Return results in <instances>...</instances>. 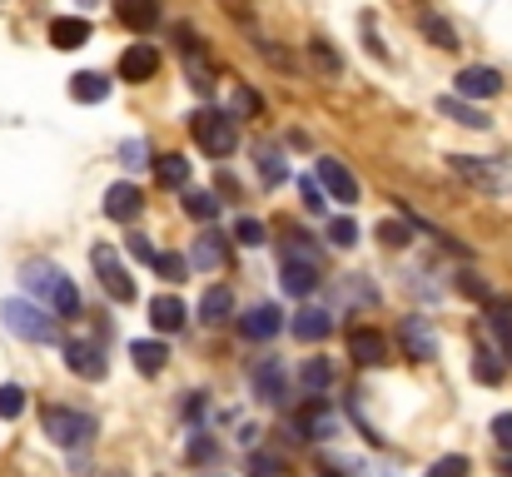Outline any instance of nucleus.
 I'll return each instance as SVG.
<instances>
[{
    "label": "nucleus",
    "mask_w": 512,
    "mask_h": 477,
    "mask_svg": "<svg viewBox=\"0 0 512 477\" xmlns=\"http://www.w3.org/2000/svg\"><path fill=\"white\" fill-rule=\"evenodd\" d=\"M20 284H25V294H40L55 314H65V318L80 314V289H75L70 274L55 269L50 259H30V264L20 269Z\"/></svg>",
    "instance_id": "obj_1"
},
{
    "label": "nucleus",
    "mask_w": 512,
    "mask_h": 477,
    "mask_svg": "<svg viewBox=\"0 0 512 477\" xmlns=\"http://www.w3.org/2000/svg\"><path fill=\"white\" fill-rule=\"evenodd\" d=\"M40 428H45V438H50L55 448H65V453H85V448L100 438V423H95L90 413L60 408V403H50V408L40 413Z\"/></svg>",
    "instance_id": "obj_2"
},
{
    "label": "nucleus",
    "mask_w": 512,
    "mask_h": 477,
    "mask_svg": "<svg viewBox=\"0 0 512 477\" xmlns=\"http://www.w3.org/2000/svg\"><path fill=\"white\" fill-rule=\"evenodd\" d=\"M189 130L209 159H229L239 150V125L229 110H199V115H189Z\"/></svg>",
    "instance_id": "obj_3"
},
{
    "label": "nucleus",
    "mask_w": 512,
    "mask_h": 477,
    "mask_svg": "<svg viewBox=\"0 0 512 477\" xmlns=\"http://www.w3.org/2000/svg\"><path fill=\"white\" fill-rule=\"evenodd\" d=\"M0 318H5V328H10L15 338H25V343H50V338H55V318L45 314L40 304H30V299H5V304H0Z\"/></svg>",
    "instance_id": "obj_4"
},
{
    "label": "nucleus",
    "mask_w": 512,
    "mask_h": 477,
    "mask_svg": "<svg viewBox=\"0 0 512 477\" xmlns=\"http://www.w3.org/2000/svg\"><path fill=\"white\" fill-rule=\"evenodd\" d=\"M453 174H463L468 184H478V189H488V194H503L512 189V164L503 159H488V155H453Z\"/></svg>",
    "instance_id": "obj_5"
},
{
    "label": "nucleus",
    "mask_w": 512,
    "mask_h": 477,
    "mask_svg": "<svg viewBox=\"0 0 512 477\" xmlns=\"http://www.w3.org/2000/svg\"><path fill=\"white\" fill-rule=\"evenodd\" d=\"M60 358H65V368H70L75 378H85V383H100V378H105V348H100L95 338H65V343H60Z\"/></svg>",
    "instance_id": "obj_6"
},
{
    "label": "nucleus",
    "mask_w": 512,
    "mask_h": 477,
    "mask_svg": "<svg viewBox=\"0 0 512 477\" xmlns=\"http://www.w3.org/2000/svg\"><path fill=\"white\" fill-rule=\"evenodd\" d=\"M90 264H95V274H100V289H105L115 304H135V284H130V274L120 269L115 249L95 244V249H90Z\"/></svg>",
    "instance_id": "obj_7"
},
{
    "label": "nucleus",
    "mask_w": 512,
    "mask_h": 477,
    "mask_svg": "<svg viewBox=\"0 0 512 477\" xmlns=\"http://www.w3.org/2000/svg\"><path fill=\"white\" fill-rule=\"evenodd\" d=\"M453 85H458V100H493V95H503V75L493 65H463L453 75Z\"/></svg>",
    "instance_id": "obj_8"
},
{
    "label": "nucleus",
    "mask_w": 512,
    "mask_h": 477,
    "mask_svg": "<svg viewBox=\"0 0 512 477\" xmlns=\"http://www.w3.org/2000/svg\"><path fill=\"white\" fill-rule=\"evenodd\" d=\"M100 209H105V219H120V224H130V219H140V209H145V194H140L130 179H120V184H110V189H105Z\"/></svg>",
    "instance_id": "obj_9"
},
{
    "label": "nucleus",
    "mask_w": 512,
    "mask_h": 477,
    "mask_svg": "<svg viewBox=\"0 0 512 477\" xmlns=\"http://www.w3.org/2000/svg\"><path fill=\"white\" fill-rule=\"evenodd\" d=\"M319 189H329V194L343 199V204H358V199H363L358 174H353L348 164H339V159H319Z\"/></svg>",
    "instance_id": "obj_10"
},
{
    "label": "nucleus",
    "mask_w": 512,
    "mask_h": 477,
    "mask_svg": "<svg viewBox=\"0 0 512 477\" xmlns=\"http://www.w3.org/2000/svg\"><path fill=\"white\" fill-rule=\"evenodd\" d=\"M155 70H160V50H155L150 40H140V45H130V50L120 55V80H135V85H145Z\"/></svg>",
    "instance_id": "obj_11"
},
{
    "label": "nucleus",
    "mask_w": 512,
    "mask_h": 477,
    "mask_svg": "<svg viewBox=\"0 0 512 477\" xmlns=\"http://www.w3.org/2000/svg\"><path fill=\"white\" fill-rule=\"evenodd\" d=\"M279 284H284V294H294V299H309V294L319 289V264H309V259L289 254V259H284V274H279Z\"/></svg>",
    "instance_id": "obj_12"
},
{
    "label": "nucleus",
    "mask_w": 512,
    "mask_h": 477,
    "mask_svg": "<svg viewBox=\"0 0 512 477\" xmlns=\"http://www.w3.org/2000/svg\"><path fill=\"white\" fill-rule=\"evenodd\" d=\"M284 328V314H279V304H254L249 314L239 318V333L249 338V343H264V338H274Z\"/></svg>",
    "instance_id": "obj_13"
},
{
    "label": "nucleus",
    "mask_w": 512,
    "mask_h": 477,
    "mask_svg": "<svg viewBox=\"0 0 512 477\" xmlns=\"http://www.w3.org/2000/svg\"><path fill=\"white\" fill-rule=\"evenodd\" d=\"M348 353H353V363L378 368V363L388 358V338H383L378 328H353V333H348Z\"/></svg>",
    "instance_id": "obj_14"
},
{
    "label": "nucleus",
    "mask_w": 512,
    "mask_h": 477,
    "mask_svg": "<svg viewBox=\"0 0 512 477\" xmlns=\"http://www.w3.org/2000/svg\"><path fill=\"white\" fill-rule=\"evenodd\" d=\"M254 393L264 398V403H289V383H284V368H279V358H264L259 368H254Z\"/></svg>",
    "instance_id": "obj_15"
},
{
    "label": "nucleus",
    "mask_w": 512,
    "mask_h": 477,
    "mask_svg": "<svg viewBox=\"0 0 512 477\" xmlns=\"http://www.w3.org/2000/svg\"><path fill=\"white\" fill-rule=\"evenodd\" d=\"M115 15L125 20V30L145 35V30L160 25V0H115Z\"/></svg>",
    "instance_id": "obj_16"
},
{
    "label": "nucleus",
    "mask_w": 512,
    "mask_h": 477,
    "mask_svg": "<svg viewBox=\"0 0 512 477\" xmlns=\"http://www.w3.org/2000/svg\"><path fill=\"white\" fill-rule=\"evenodd\" d=\"M289 328H294L299 343H324V338L334 333V314H329V309H299Z\"/></svg>",
    "instance_id": "obj_17"
},
{
    "label": "nucleus",
    "mask_w": 512,
    "mask_h": 477,
    "mask_svg": "<svg viewBox=\"0 0 512 477\" xmlns=\"http://www.w3.org/2000/svg\"><path fill=\"white\" fill-rule=\"evenodd\" d=\"M184 318H189L184 299H174V294H155V299H150V323H155V333H179Z\"/></svg>",
    "instance_id": "obj_18"
},
{
    "label": "nucleus",
    "mask_w": 512,
    "mask_h": 477,
    "mask_svg": "<svg viewBox=\"0 0 512 477\" xmlns=\"http://www.w3.org/2000/svg\"><path fill=\"white\" fill-rule=\"evenodd\" d=\"M85 40H90V20H80V15H60L50 25V45L55 50H80Z\"/></svg>",
    "instance_id": "obj_19"
},
{
    "label": "nucleus",
    "mask_w": 512,
    "mask_h": 477,
    "mask_svg": "<svg viewBox=\"0 0 512 477\" xmlns=\"http://www.w3.org/2000/svg\"><path fill=\"white\" fill-rule=\"evenodd\" d=\"M70 100L100 105V100H110V80H105L100 70H80V75H70Z\"/></svg>",
    "instance_id": "obj_20"
},
{
    "label": "nucleus",
    "mask_w": 512,
    "mask_h": 477,
    "mask_svg": "<svg viewBox=\"0 0 512 477\" xmlns=\"http://www.w3.org/2000/svg\"><path fill=\"white\" fill-rule=\"evenodd\" d=\"M130 358H135V368H140V373H150V378H155V373H165L170 348H165L160 338H135V343H130Z\"/></svg>",
    "instance_id": "obj_21"
},
{
    "label": "nucleus",
    "mask_w": 512,
    "mask_h": 477,
    "mask_svg": "<svg viewBox=\"0 0 512 477\" xmlns=\"http://www.w3.org/2000/svg\"><path fill=\"white\" fill-rule=\"evenodd\" d=\"M294 428H299L304 438H314V443H319V438H334V433H339V418L314 398V403H309V413H299V423H294Z\"/></svg>",
    "instance_id": "obj_22"
},
{
    "label": "nucleus",
    "mask_w": 512,
    "mask_h": 477,
    "mask_svg": "<svg viewBox=\"0 0 512 477\" xmlns=\"http://www.w3.org/2000/svg\"><path fill=\"white\" fill-rule=\"evenodd\" d=\"M418 30L438 45V50H453L458 45V30H453V20L448 15H438V10H418Z\"/></svg>",
    "instance_id": "obj_23"
},
{
    "label": "nucleus",
    "mask_w": 512,
    "mask_h": 477,
    "mask_svg": "<svg viewBox=\"0 0 512 477\" xmlns=\"http://www.w3.org/2000/svg\"><path fill=\"white\" fill-rule=\"evenodd\" d=\"M438 115H448V120H458V125H468V130H488V125H493L478 105H468V100H458V95H443V100H438Z\"/></svg>",
    "instance_id": "obj_24"
},
{
    "label": "nucleus",
    "mask_w": 512,
    "mask_h": 477,
    "mask_svg": "<svg viewBox=\"0 0 512 477\" xmlns=\"http://www.w3.org/2000/svg\"><path fill=\"white\" fill-rule=\"evenodd\" d=\"M403 343H408L413 358H433L438 353V338H433V328L423 318H403Z\"/></svg>",
    "instance_id": "obj_25"
},
{
    "label": "nucleus",
    "mask_w": 512,
    "mask_h": 477,
    "mask_svg": "<svg viewBox=\"0 0 512 477\" xmlns=\"http://www.w3.org/2000/svg\"><path fill=\"white\" fill-rule=\"evenodd\" d=\"M189 264L194 269H219L224 264V234H199L194 249H189Z\"/></svg>",
    "instance_id": "obj_26"
},
{
    "label": "nucleus",
    "mask_w": 512,
    "mask_h": 477,
    "mask_svg": "<svg viewBox=\"0 0 512 477\" xmlns=\"http://www.w3.org/2000/svg\"><path fill=\"white\" fill-rule=\"evenodd\" d=\"M229 314H234V294H229L224 284H214V289L199 299V318H204V323H224Z\"/></svg>",
    "instance_id": "obj_27"
},
{
    "label": "nucleus",
    "mask_w": 512,
    "mask_h": 477,
    "mask_svg": "<svg viewBox=\"0 0 512 477\" xmlns=\"http://www.w3.org/2000/svg\"><path fill=\"white\" fill-rule=\"evenodd\" d=\"M299 383H304V393H324V388L334 383V363H329V358H304Z\"/></svg>",
    "instance_id": "obj_28"
},
{
    "label": "nucleus",
    "mask_w": 512,
    "mask_h": 477,
    "mask_svg": "<svg viewBox=\"0 0 512 477\" xmlns=\"http://www.w3.org/2000/svg\"><path fill=\"white\" fill-rule=\"evenodd\" d=\"M473 378H478V383H488V388H498V383L508 378V368H503V358H498V353L478 348V353H473Z\"/></svg>",
    "instance_id": "obj_29"
},
{
    "label": "nucleus",
    "mask_w": 512,
    "mask_h": 477,
    "mask_svg": "<svg viewBox=\"0 0 512 477\" xmlns=\"http://www.w3.org/2000/svg\"><path fill=\"white\" fill-rule=\"evenodd\" d=\"M155 174H160L165 189H184V184H189V159L184 155H160L155 159Z\"/></svg>",
    "instance_id": "obj_30"
},
{
    "label": "nucleus",
    "mask_w": 512,
    "mask_h": 477,
    "mask_svg": "<svg viewBox=\"0 0 512 477\" xmlns=\"http://www.w3.org/2000/svg\"><path fill=\"white\" fill-rule=\"evenodd\" d=\"M488 328L498 333V343L512 353V304L508 299H503V304H498V299H488Z\"/></svg>",
    "instance_id": "obj_31"
},
{
    "label": "nucleus",
    "mask_w": 512,
    "mask_h": 477,
    "mask_svg": "<svg viewBox=\"0 0 512 477\" xmlns=\"http://www.w3.org/2000/svg\"><path fill=\"white\" fill-rule=\"evenodd\" d=\"M184 214L199 219V224H209V219L219 214V199H214L209 189H189V194H184Z\"/></svg>",
    "instance_id": "obj_32"
},
{
    "label": "nucleus",
    "mask_w": 512,
    "mask_h": 477,
    "mask_svg": "<svg viewBox=\"0 0 512 477\" xmlns=\"http://www.w3.org/2000/svg\"><path fill=\"white\" fill-rule=\"evenodd\" d=\"M378 239H383L388 249H408V244H413V224H403V219H378Z\"/></svg>",
    "instance_id": "obj_33"
},
{
    "label": "nucleus",
    "mask_w": 512,
    "mask_h": 477,
    "mask_svg": "<svg viewBox=\"0 0 512 477\" xmlns=\"http://www.w3.org/2000/svg\"><path fill=\"white\" fill-rule=\"evenodd\" d=\"M25 413V388L20 383H0V418L10 423V418H20Z\"/></svg>",
    "instance_id": "obj_34"
},
{
    "label": "nucleus",
    "mask_w": 512,
    "mask_h": 477,
    "mask_svg": "<svg viewBox=\"0 0 512 477\" xmlns=\"http://www.w3.org/2000/svg\"><path fill=\"white\" fill-rule=\"evenodd\" d=\"M284 174H289V169H284V155H279V150H264V145H259V179H264V184H279Z\"/></svg>",
    "instance_id": "obj_35"
},
{
    "label": "nucleus",
    "mask_w": 512,
    "mask_h": 477,
    "mask_svg": "<svg viewBox=\"0 0 512 477\" xmlns=\"http://www.w3.org/2000/svg\"><path fill=\"white\" fill-rule=\"evenodd\" d=\"M423 477H468V458H463V453H448V458H438Z\"/></svg>",
    "instance_id": "obj_36"
},
{
    "label": "nucleus",
    "mask_w": 512,
    "mask_h": 477,
    "mask_svg": "<svg viewBox=\"0 0 512 477\" xmlns=\"http://www.w3.org/2000/svg\"><path fill=\"white\" fill-rule=\"evenodd\" d=\"M299 194H304V209H309V214H324V209H329V199H324L319 179H309V174H304V179H299Z\"/></svg>",
    "instance_id": "obj_37"
},
{
    "label": "nucleus",
    "mask_w": 512,
    "mask_h": 477,
    "mask_svg": "<svg viewBox=\"0 0 512 477\" xmlns=\"http://www.w3.org/2000/svg\"><path fill=\"white\" fill-rule=\"evenodd\" d=\"M234 239H239V244H249V249H259L269 234H264V224H259V219H234Z\"/></svg>",
    "instance_id": "obj_38"
},
{
    "label": "nucleus",
    "mask_w": 512,
    "mask_h": 477,
    "mask_svg": "<svg viewBox=\"0 0 512 477\" xmlns=\"http://www.w3.org/2000/svg\"><path fill=\"white\" fill-rule=\"evenodd\" d=\"M120 164H125V169H145V164H150V145H145V140H125V145H120Z\"/></svg>",
    "instance_id": "obj_39"
},
{
    "label": "nucleus",
    "mask_w": 512,
    "mask_h": 477,
    "mask_svg": "<svg viewBox=\"0 0 512 477\" xmlns=\"http://www.w3.org/2000/svg\"><path fill=\"white\" fill-rule=\"evenodd\" d=\"M329 244L353 249V244H358V224H353V219H334V224H329Z\"/></svg>",
    "instance_id": "obj_40"
},
{
    "label": "nucleus",
    "mask_w": 512,
    "mask_h": 477,
    "mask_svg": "<svg viewBox=\"0 0 512 477\" xmlns=\"http://www.w3.org/2000/svg\"><path fill=\"white\" fill-rule=\"evenodd\" d=\"M150 269H155V274H160V279H184V254H155V264H150Z\"/></svg>",
    "instance_id": "obj_41"
},
{
    "label": "nucleus",
    "mask_w": 512,
    "mask_h": 477,
    "mask_svg": "<svg viewBox=\"0 0 512 477\" xmlns=\"http://www.w3.org/2000/svg\"><path fill=\"white\" fill-rule=\"evenodd\" d=\"M458 294H468V299H478V304H488V299H493V289H488L478 274H458Z\"/></svg>",
    "instance_id": "obj_42"
},
{
    "label": "nucleus",
    "mask_w": 512,
    "mask_h": 477,
    "mask_svg": "<svg viewBox=\"0 0 512 477\" xmlns=\"http://www.w3.org/2000/svg\"><path fill=\"white\" fill-rule=\"evenodd\" d=\"M125 249H130V259H140V264H155V244H150L145 234H130V239H125Z\"/></svg>",
    "instance_id": "obj_43"
},
{
    "label": "nucleus",
    "mask_w": 512,
    "mask_h": 477,
    "mask_svg": "<svg viewBox=\"0 0 512 477\" xmlns=\"http://www.w3.org/2000/svg\"><path fill=\"white\" fill-rule=\"evenodd\" d=\"M309 50H314V60H319V65H324L329 75H339V70H343V60H339V55H334V50H329V45H324V40H314Z\"/></svg>",
    "instance_id": "obj_44"
},
{
    "label": "nucleus",
    "mask_w": 512,
    "mask_h": 477,
    "mask_svg": "<svg viewBox=\"0 0 512 477\" xmlns=\"http://www.w3.org/2000/svg\"><path fill=\"white\" fill-rule=\"evenodd\" d=\"M493 438H498L503 453H512V413H498V418H493Z\"/></svg>",
    "instance_id": "obj_45"
},
{
    "label": "nucleus",
    "mask_w": 512,
    "mask_h": 477,
    "mask_svg": "<svg viewBox=\"0 0 512 477\" xmlns=\"http://www.w3.org/2000/svg\"><path fill=\"white\" fill-rule=\"evenodd\" d=\"M234 105H239V115H254V110H264V100H259L249 85H239V90H234Z\"/></svg>",
    "instance_id": "obj_46"
},
{
    "label": "nucleus",
    "mask_w": 512,
    "mask_h": 477,
    "mask_svg": "<svg viewBox=\"0 0 512 477\" xmlns=\"http://www.w3.org/2000/svg\"><path fill=\"white\" fill-rule=\"evenodd\" d=\"M214 458V443L204 438V433H194V443H189V463H209Z\"/></svg>",
    "instance_id": "obj_47"
},
{
    "label": "nucleus",
    "mask_w": 512,
    "mask_h": 477,
    "mask_svg": "<svg viewBox=\"0 0 512 477\" xmlns=\"http://www.w3.org/2000/svg\"><path fill=\"white\" fill-rule=\"evenodd\" d=\"M199 408H204V393H189V398H184V413L199 418Z\"/></svg>",
    "instance_id": "obj_48"
},
{
    "label": "nucleus",
    "mask_w": 512,
    "mask_h": 477,
    "mask_svg": "<svg viewBox=\"0 0 512 477\" xmlns=\"http://www.w3.org/2000/svg\"><path fill=\"white\" fill-rule=\"evenodd\" d=\"M324 477H334V473H324Z\"/></svg>",
    "instance_id": "obj_49"
}]
</instances>
